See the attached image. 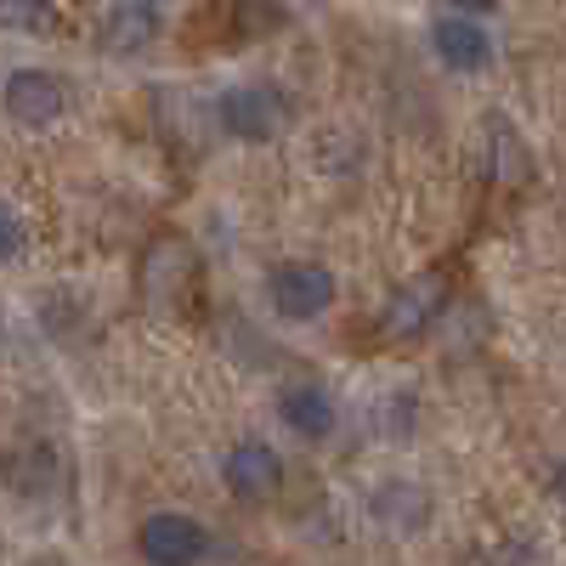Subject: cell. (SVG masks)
<instances>
[{
	"instance_id": "1",
	"label": "cell",
	"mask_w": 566,
	"mask_h": 566,
	"mask_svg": "<svg viewBox=\"0 0 566 566\" xmlns=\"http://www.w3.org/2000/svg\"><path fill=\"white\" fill-rule=\"evenodd\" d=\"M136 549L148 566H199L210 555V527L199 515L154 510V515H142V527H136Z\"/></svg>"
},
{
	"instance_id": "2",
	"label": "cell",
	"mask_w": 566,
	"mask_h": 566,
	"mask_svg": "<svg viewBox=\"0 0 566 566\" xmlns=\"http://www.w3.org/2000/svg\"><path fill=\"white\" fill-rule=\"evenodd\" d=\"M266 301L277 317L290 323H312L335 306V272L317 266V261H283L266 272Z\"/></svg>"
},
{
	"instance_id": "3",
	"label": "cell",
	"mask_w": 566,
	"mask_h": 566,
	"mask_svg": "<svg viewBox=\"0 0 566 566\" xmlns=\"http://www.w3.org/2000/svg\"><path fill=\"white\" fill-rule=\"evenodd\" d=\"M0 108L23 130H45L69 114V85L52 69H12L7 85H0Z\"/></svg>"
},
{
	"instance_id": "4",
	"label": "cell",
	"mask_w": 566,
	"mask_h": 566,
	"mask_svg": "<svg viewBox=\"0 0 566 566\" xmlns=\"http://www.w3.org/2000/svg\"><path fill=\"white\" fill-rule=\"evenodd\" d=\"M216 119L239 142H272L283 125H290V103H283L272 85H232V91H221Z\"/></svg>"
},
{
	"instance_id": "5",
	"label": "cell",
	"mask_w": 566,
	"mask_h": 566,
	"mask_svg": "<svg viewBox=\"0 0 566 566\" xmlns=\"http://www.w3.org/2000/svg\"><path fill=\"white\" fill-rule=\"evenodd\" d=\"M221 482H227V493L239 499V504H266V499H277V488H283V459H277L272 442L244 437V442L227 448Z\"/></svg>"
},
{
	"instance_id": "6",
	"label": "cell",
	"mask_w": 566,
	"mask_h": 566,
	"mask_svg": "<svg viewBox=\"0 0 566 566\" xmlns=\"http://www.w3.org/2000/svg\"><path fill=\"white\" fill-rule=\"evenodd\" d=\"M448 306V283L442 277H413L386 301V317H380V335L386 340H419Z\"/></svg>"
},
{
	"instance_id": "7",
	"label": "cell",
	"mask_w": 566,
	"mask_h": 566,
	"mask_svg": "<svg viewBox=\"0 0 566 566\" xmlns=\"http://www.w3.org/2000/svg\"><path fill=\"white\" fill-rule=\"evenodd\" d=\"M431 52L442 57V69L453 74H482L493 63V34L476 23V18H464V12H448L431 23Z\"/></svg>"
},
{
	"instance_id": "8",
	"label": "cell",
	"mask_w": 566,
	"mask_h": 566,
	"mask_svg": "<svg viewBox=\"0 0 566 566\" xmlns=\"http://www.w3.org/2000/svg\"><path fill=\"white\" fill-rule=\"evenodd\" d=\"M187 277H193V244L176 239V232H159L154 250L142 255V295L154 306H170L187 290Z\"/></svg>"
},
{
	"instance_id": "9",
	"label": "cell",
	"mask_w": 566,
	"mask_h": 566,
	"mask_svg": "<svg viewBox=\"0 0 566 566\" xmlns=\"http://www.w3.org/2000/svg\"><path fill=\"white\" fill-rule=\"evenodd\" d=\"M159 29H165V18H159L154 0H119V7L103 18V29H97V45L108 57H136V52H148V45L159 40Z\"/></svg>"
},
{
	"instance_id": "10",
	"label": "cell",
	"mask_w": 566,
	"mask_h": 566,
	"mask_svg": "<svg viewBox=\"0 0 566 566\" xmlns=\"http://www.w3.org/2000/svg\"><path fill=\"white\" fill-rule=\"evenodd\" d=\"M277 419L290 424L295 437H306V442H323V437H335V397H328L323 386H290L277 397Z\"/></svg>"
},
{
	"instance_id": "11",
	"label": "cell",
	"mask_w": 566,
	"mask_h": 566,
	"mask_svg": "<svg viewBox=\"0 0 566 566\" xmlns=\"http://www.w3.org/2000/svg\"><path fill=\"white\" fill-rule=\"evenodd\" d=\"M488 148H493V176L499 181H510V187H522L527 176H533V159H527V148H522V136H515V125L510 119H488Z\"/></svg>"
},
{
	"instance_id": "12",
	"label": "cell",
	"mask_w": 566,
	"mask_h": 566,
	"mask_svg": "<svg viewBox=\"0 0 566 566\" xmlns=\"http://www.w3.org/2000/svg\"><path fill=\"white\" fill-rule=\"evenodd\" d=\"M374 510H380V522L397 527V533H419L424 515H431V499L413 493V482H386L380 499H374Z\"/></svg>"
},
{
	"instance_id": "13",
	"label": "cell",
	"mask_w": 566,
	"mask_h": 566,
	"mask_svg": "<svg viewBox=\"0 0 566 566\" xmlns=\"http://www.w3.org/2000/svg\"><path fill=\"white\" fill-rule=\"evenodd\" d=\"M0 29L7 34H52L57 7L52 0H0Z\"/></svg>"
},
{
	"instance_id": "14",
	"label": "cell",
	"mask_w": 566,
	"mask_h": 566,
	"mask_svg": "<svg viewBox=\"0 0 566 566\" xmlns=\"http://www.w3.org/2000/svg\"><path fill=\"white\" fill-rule=\"evenodd\" d=\"M18 250H23V221L12 205H0V261H18Z\"/></svg>"
},
{
	"instance_id": "15",
	"label": "cell",
	"mask_w": 566,
	"mask_h": 566,
	"mask_svg": "<svg viewBox=\"0 0 566 566\" xmlns=\"http://www.w3.org/2000/svg\"><path fill=\"white\" fill-rule=\"evenodd\" d=\"M448 7H453V12H464V18H482V12H493V7H499V0H448Z\"/></svg>"
},
{
	"instance_id": "16",
	"label": "cell",
	"mask_w": 566,
	"mask_h": 566,
	"mask_svg": "<svg viewBox=\"0 0 566 566\" xmlns=\"http://www.w3.org/2000/svg\"><path fill=\"white\" fill-rule=\"evenodd\" d=\"M549 493H555V499H560V504H566V459H560V464H555V476H549Z\"/></svg>"
}]
</instances>
